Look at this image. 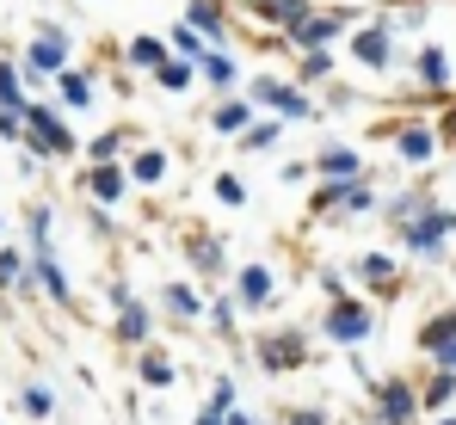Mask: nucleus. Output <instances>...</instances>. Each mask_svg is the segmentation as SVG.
<instances>
[{"instance_id":"6e6552de","label":"nucleus","mask_w":456,"mask_h":425,"mask_svg":"<svg viewBox=\"0 0 456 425\" xmlns=\"http://www.w3.org/2000/svg\"><path fill=\"white\" fill-rule=\"evenodd\" d=\"M352 50H358L370 69H388V37H382V31H358V37H352Z\"/></svg>"},{"instance_id":"6ab92c4d","label":"nucleus","mask_w":456,"mask_h":425,"mask_svg":"<svg viewBox=\"0 0 456 425\" xmlns=\"http://www.w3.org/2000/svg\"><path fill=\"white\" fill-rule=\"evenodd\" d=\"M321 173H358V154L352 148H327L321 154Z\"/></svg>"},{"instance_id":"0eeeda50","label":"nucleus","mask_w":456,"mask_h":425,"mask_svg":"<svg viewBox=\"0 0 456 425\" xmlns=\"http://www.w3.org/2000/svg\"><path fill=\"white\" fill-rule=\"evenodd\" d=\"M444 228H451L444 216H426V222H419V228L407 234V247H413V253H438V241H444Z\"/></svg>"},{"instance_id":"20e7f679","label":"nucleus","mask_w":456,"mask_h":425,"mask_svg":"<svg viewBox=\"0 0 456 425\" xmlns=\"http://www.w3.org/2000/svg\"><path fill=\"white\" fill-rule=\"evenodd\" d=\"M31 69L37 74H62L69 69V44H62V37H37V44H31Z\"/></svg>"},{"instance_id":"5701e85b","label":"nucleus","mask_w":456,"mask_h":425,"mask_svg":"<svg viewBox=\"0 0 456 425\" xmlns=\"http://www.w3.org/2000/svg\"><path fill=\"white\" fill-rule=\"evenodd\" d=\"M142 382L167 388V382H173V364H167V357H149V364H142Z\"/></svg>"},{"instance_id":"c85d7f7f","label":"nucleus","mask_w":456,"mask_h":425,"mask_svg":"<svg viewBox=\"0 0 456 425\" xmlns=\"http://www.w3.org/2000/svg\"><path fill=\"white\" fill-rule=\"evenodd\" d=\"M19 272H25V266H19V253H0V290H6V283H19Z\"/></svg>"},{"instance_id":"423d86ee","label":"nucleus","mask_w":456,"mask_h":425,"mask_svg":"<svg viewBox=\"0 0 456 425\" xmlns=\"http://www.w3.org/2000/svg\"><path fill=\"white\" fill-rule=\"evenodd\" d=\"M86 185H93V198H99V204H111V198H124V173H118L111 160H99V173H93Z\"/></svg>"},{"instance_id":"7c9ffc66","label":"nucleus","mask_w":456,"mask_h":425,"mask_svg":"<svg viewBox=\"0 0 456 425\" xmlns=\"http://www.w3.org/2000/svg\"><path fill=\"white\" fill-rule=\"evenodd\" d=\"M25 413H50V395L44 388H25Z\"/></svg>"},{"instance_id":"dca6fc26","label":"nucleus","mask_w":456,"mask_h":425,"mask_svg":"<svg viewBox=\"0 0 456 425\" xmlns=\"http://www.w3.org/2000/svg\"><path fill=\"white\" fill-rule=\"evenodd\" d=\"M451 339H456V315H438V321L426 327V346H432V352H444Z\"/></svg>"},{"instance_id":"c756f323","label":"nucleus","mask_w":456,"mask_h":425,"mask_svg":"<svg viewBox=\"0 0 456 425\" xmlns=\"http://www.w3.org/2000/svg\"><path fill=\"white\" fill-rule=\"evenodd\" d=\"M216 198H223V204H240L247 192H240V179H216Z\"/></svg>"},{"instance_id":"2eb2a0df","label":"nucleus","mask_w":456,"mask_h":425,"mask_svg":"<svg viewBox=\"0 0 456 425\" xmlns=\"http://www.w3.org/2000/svg\"><path fill=\"white\" fill-rule=\"evenodd\" d=\"M0 105H19L25 111V93H19V69L12 62H0Z\"/></svg>"},{"instance_id":"cd10ccee","label":"nucleus","mask_w":456,"mask_h":425,"mask_svg":"<svg viewBox=\"0 0 456 425\" xmlns=\"http://www.w3.org/2000/svg\"><path fill=\"white\" fill-rule=\"evenodd\" d=\"M419 74H426V80H444V50H426V56H419Z\"/></svg>"},{"instance_id":"a211bd4d","label":"nucleus","mask_w":456,"mask_h":425,"mask_svg":"<svg viewBox=\"0 0 456 425\" xmlns=\"http://www.w3.org/2000/svg\"><path fill=\"white\" fill-rule=\"evenodd\" d=\"M401 154L407 160H432V136L426 130H401Z\"/></svg>"},{"instance_id":"f257e3e1","label":"nucleus","mask_w":456,"mask_h":425,"mask_svg":"<svg viewBox=\"0 0 456 425\" xmlns=\"http://www.w3.org/2000/svg\"><path fill=\"white\" fill-rule=\"evenodd\" d=\"M25 124H31V142H37L44 154H69V148H75V136L62 130V118L44 111V105H25Z\"/></svg>"},{"instance_id":"f03ea898","label":"nucleus","mask_w":456,"mask_h":425,"mask_svg":"<svg viewBox=\"0 0 456 425\" xmlns=\"http://www.w3.org/2000/svg\"><path fill=\"white\" fill-rule=\"evenodd\" d=\"M327 333H333L339 346H358V339L370 333V308H358V302H339V308H333V321H327Z\"/></svg>"},{"instance_id":"4c0bfd02","label":"nucleus","mask_w":456,"mask_h":425,"mask_svg":"<svg viewBox=\"0 0 456 425\" xmlns=\"http://www.w3.org/2000/svg\"><path fill=\"white\" fill-rule=\"evenodd\" d=\"M438 425H456V420H438Z\"/></svg>"},{"instance_id":"c9c22d12","label":"nucleus","mask_w":456,"mask_h":425,"mask_svg":"<svg viewBox=\"0 0 456 425\" xmlns=\"http://www.w3.org/2000/svg\"><path fill=\"white\" fill-rule=\"evenodd\" d=\"M198 425H223V420H198Z\"/></svg>"},{"instance_id":"4be33fe9","label":"nucleus","mask_w":456,"mask_h":425,"mask_svg":"<svg viewBox=\"0 0 456 425\" xmlns=\"http://www.w3.org/2000/svg\"><path fill=\"white\" fill-rule=\"evenodd\" d=\"M451 395H456V370H444V376H438V382L426 388V407H444Z\"/></svg>"},{"instance_id":"9b49d317","label":"nucleus","mask_w":456,"mask_h":425,"mask_svg":"<svg viewBox=\"0 0 456 425\" xmlns=\"http://www.w3.org/2000/svg\"><path fill=\"white\" fill-rule=\"evenodd\" d=\"M382 413L395 425H407L413 420V395H407V388H382Z\"/></svg>"},{"instance_id":"4468645a","label":"nucleus","mask_w":456,"mask_h":425,"mask_svg":"<svg viewBox=\"0 0 456 425\" xmlns=\"http://www.w3.org/2000/svg\"><path fill=\"white\" fill-rule=\"evenodd\" d=\"M191 25L216 37V31H223V12H216V0H191Z\"/></svg>"},{"instance_id":"7ed1b4c3","label":"nucleus","mask_w":456,"mask_h":425,"mask_svg":"<svg viewBox=\"0 0 456 425\" xmlns=\"http://www.w3.org/2000/svg\"><path fill=\"white\" fill-rule=\"evenodd\" d=\"M253 93H259V99H265V105H278V111H284V118H308V99H303V93H290V86H284V80H259V86H253Z\"/></svg>"},{"instance_id":"412c9836","label":"nucleus","mask_w":456,"mask_h":425,"mask_svg":"<svg viewBox=\"0 0 456 425\" xmlns=\"http://www.w3.org/2000/svg\"><path fill=\"white\" fill-rule=\"evenodd\" d=\"M265 12H272V19H284V25H303V19H308V0H272Z\"/></svg>"},{"instance_id":"393cba45","label":"nucleus","mask_w":456,"mask_h":425,"mask_svg":"<svg viewBox=\"0 0 456 425\" xmlns=\"http://www.w3.org/2000/svg\"><path fill=\"white\" fill-rule=\"evenodd\" d=\"M247 148H272V142H278V124H247Z\"/></svg>"},{"instance_id":"f8f14e48","label":"nucleus","mask_w":456,"mask_h":425,"mask_svg":"<svg viewBox=\"0 0 456 425\" xmlns=\"http://www.w3.org/2000/svg\"><path fill=\"white\" fill-rule=\"evenodd\" d=\"M160 173H167V154H160V148L136 154V167H130V179H142V185H149V179H160Z\"/></svg>"},{"instance_id":"aec40b11","label":"nucleus","mask_w":456,"mask_h":425,"mask_svg":"<svg viewBox=\"0 0 456 425\" xmlns=\"http://www.w3.org/2000/svg\"><path fill=\"white\" fill-rule=\"evenodd\" d=\"M118 308H124V339H142V333H149V315H142V308H136L130 296H124Z\"/></svg>"},{"instance_id":"f704fd0d","label":"nucleus","mask_w":456,"mask_h":425,"mask_svg":"<svg viewBox=\"0 0 456 425\" xmlns=\"http://www.w3.org/2000/svg\"><path fill=\"white\" fill-rule=\"evenodd\" d=\"M228 425H253V420H240V413H234V420H228Z\"/></svg>"},{"instance_id":"72a5a7b5","label":"nucleus","mask_w":456,"mask_h":425,"mask_svg":"<svg viewBox=\"0 0 456 425\" xmlns=\"http://www.w3.org/2000/svg\"><path fill=\"white\" fill-rule=\"evenodd\" d=\"M247 6H259V12H265V6H272V0H247Z\"/></svg>"},{"instance_id":"b1692460","label":"nucleus","mask_w":456,"mask_h":425,"mask_svg":"<svg viewBox=\"0 0 456 425\" xmlns=\"http://www.w3.org/2000/svg\"><path fill=\"white\" fill-rule=\"evenodd\" d=\"M185 80H191V69H185V62H160V86H167V93H179Z\"/></svg>"},{"instance_id":"473e14b6","label":"nucleus","mask_w":456,"mask_h":425,"mask_svg":"<svg viewBox=\"0 0 456 425\" xmlns=\"http://www.w3.org/2000/svg\"><path fill=\"white\" fill-rule=\"evenodd\" d=\"M444 364H451V370H456V339H451V346H444Z\"/></svg>"},{"instance_id":"9d476101","label":"nucleus","mask_w":456,"mask_h":425,"mask_svg":"<svg viewBox=\"0 0 456 425\" xmlns=\"http://www.w3.org/2000/svg\"><path fill=\"white\" fill-rule=\"evenodd\" d=\"M37 283H44L56 302H69V278H62V266H56V259H44V253H37Z\"/></svg>"},{"instance_id":"bb28decb","label":"nucleus","mask_w":456,"mask_h":425,"mask_svg":"<svg viewBox=\"0 0 456 425\" xmlns=\"http://www.w3.org/2000/svg\"><path fill=\"white\" fill-rule=\"evenodd\" d=\"M216 130H247V105H223L216 111Z\"/></svg>"},{"instance_id":"ddd939ff","label":"nucleus","mask_w":456,"mask_h":425,"mask_svg":"<svg viewBox=\"0 0 456 425\" xmlns=\"http://www.w3.org/2000/svg\"><path fill=\"white\" fill-rule=\"evenodd\" d=\"M62 99H69V105H93V80L62 69Z\"/></svg>"},{"instance_id":"f3484780","label":"nucleus","mask_w":456,"mask_h":425,"mask_svg":"<svg viewBox=\"0 0 456 425\" xmlns=\"http://www.w3.org/2000/svg\"><path fill=\"white\" fill-rule=\"evenodd\" d=\"M130 62H142V69H160V62H167V50H160L154 37H136V44H130Z\"/></svg>"},{"instance_id":"e433bc0d","label":"nucleus","mask_w":456,"mask_h":425,"mask_svg":"<svg viewBox=\"0 0 456 425\" xmlns=\"http://www.w3.org/2000/svg\"><path fill=\"white\" fill-rule=\"evenodd\" d=\"M451 136H456V118H451Z\"/></svg>"},{"instance_id":"a878e982","label":"nucleus","mask_w":456,"mask_h":425,"mask_svg":"<svg viewBox=\"0 0 456 425\" xmlns=\"http://www.w3.org/2000/svg\"><path fill=\"white\" fill-rule=\"evenodd\" d=\"M297 339H272V346H265V364H297Z\"/></svg>"},{"instance_id":"39448f33","label":"nucleus","mask_w":456,"mask_h":425,"mask_svg":"<svg viewBox=\"0 0 456 425\" xmlns=\"http://www.w3.org/2000/svg\"><path fill=\"white\" fill-rule=\"evenodd\" d=\"M265 296H272V272H265V266H247V272H240V302L259 308Z\"/></svg>"},{"instance_id":"2f4dec72","label":"nucleus","mask_w":456,"mask_h":425,"mask_svg":"<svg viewBox=\"0 0 456 425\" xmlns=\"http://www.w3.org/2000/svg\"><path fill=\"white\" fill-rule=\"evenodd\" d=\"M204 74H210V80H228L234 69H228V56H204Z\"/></svg>"},{"instance_id":"1a4fd4ad","label":"nucleus","mask_w":456,"mask_h":425,"mask_svg":"<svg viewBox=\"0 0 456 425\" xmlns=\"http://www.w3.org/2000/svg\"><path fill=\"white\" fill-rule=\"evenodd\" d=\"M333 31H339V19H303V25H297V44H303V50H321Z\"/></svg>"}]
</instances>
